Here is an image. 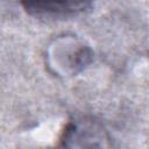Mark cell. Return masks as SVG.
Listing matches in <instances>:
<instances>
[{"label": "cell", "instance_id": "cell-1", "mask_svg": "<svg viewBox=\"0 0 149 149\" xmlns=\"http://www.w3.org/2000/svg\"><path fill=\"white\" fill-rule=\"evenodd\" d=\"M92 59L88 45L74 36H59L48 48L47 64L56 76H73L84 70Z\"/></svg>", "mask_w": 149, "mask_h": 149}, {"label": "cell", "instance_id": "cell-2", "mask_svg": "<svg viewBox=\"0 0 149 149\" xmlns=\"http://www.w3.org/2000/svg\"><path fill=\"white\" fill-rule=\"evenodd\" d=\"M28 13L40 17H66L88 8L93 0H20Z\"/></svg>", "mask_w": 149, "mask_h": 149}, {"label": "cell", "instance_id": "cell-3", "mask_svg": "<svg viewBox=\"0 0 149 149\" xmlns=\"http://www.w3.org/2000/svg\"><path fill=\"white\" fill-rule=\"evenodd\" d=\"M61 146L76 147L77 142H81L80 147H87L86 141L91 142L92 147H98L95 141L108 140L104 129L92 120H71L65 125L61 135Z\"/></svg>", "mask_w": 149, "mask_h": 149}]
</instances>
